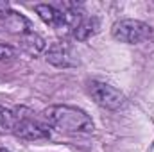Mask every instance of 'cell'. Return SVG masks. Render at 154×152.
Segmentation results:
<instances>
[{
	"mask_svg": "<svg viewBox=\"0 0 154 152\" xmlns=\"http://www.w3.org/2000/svg\"><path fill=\"white\" fill-rule=\"evenodd\" d=\"M43 120L48 127L66 134H90L95 129L91 118L82 109L66 104L48 106L43 109Z\"/></svg>",
	"mask_w": 154,
	"mask_h": 152,
	"instance_id": "6da1fadb",
	"label": "cell"
},
{
	"mask_svg": "<svg viewBox=\"0 0 154 152\" xmlns=\"http://www.w3.org/2000/svg\"><path fill=\"white\" fill-rule=\"evenodd\" d=\"M14 113V131L13 134L22 138V140H29V141H36V140H47L50 138V129L47 123H41L34 113L27 108H18Z\"/></svg>",
	"mask_w": 154,
	"mask_h": 152,
	"instance_id": "7a4b0ae2",
	"label": "cell"
},
{
	"mask_svg": "<svg viewBox=\"0 0 154 152\" xmlns=\"http://www.w3.org/2000/svg\"><path fill=\"white\" fill-rule=\"evenodd\" d=\"M88 93L97 106L109 109V111H120L127 106L125 95L120 90H116L115 86L102 82V81H90L88 82Z\"/></svg>",
	"mask_w": 154,
	"mask_h": 152,
	"instance_id": "3957f363",
	"label": "cell"
},
{
	"mask_svg": "<svg viewBox=\"0 0 154 152\" xmlns=\"http://www.w3.org/2000/svg\"><path fill=\"white\" fill-rule=\"evenodd\" d=\"M111 36L120 43L140 45V43L152 38V27L145 22H140V20H131V18L120 20V22L113 23Z\"/></svg>",
	"mask_w": 154,
	"mask_h": 152,
	"instance_id": "277c9868",
	"label": "cell"
},
{
	"mask_svg": "<svg viewBox=\"0 0 154 152\" xmlns=\"http://www.w3.org/2000/svg\"><path fill=\"white\" fill-rule=\"evenodd\" d=\"M47 63H50L56 68H70L77 65V57L74 54V48L66 41H56L47 50Z\"/></svg>",
	"mask_w": 154,
	"mask_h": 152,
	"instance_id": "5b68a950",
	"label": "cell"
},
{
	"mask_svg": "<svg viewBox=\"0 0 154 152\" xmlns=\"http://www.w3.org/2000/svg\"><path fill=\"white\" fill-rule=\"evenodd\" d=\"M99 31V20L95 16H82L75 27L72 29V36L77 41H86Z\"/></svg>",
	"mask_w": 154,
	"mask_h": 152,
	"instance_id": "8992f818",
	"label": "cell"
},
{
	"mask_svg": "<svg viewBox=\"0 0 154 152\" xmlns=\"http://www.w3.org/2000/svg\"><path fill=\"white\" fill-rule=\"evenodd\" d=\"M20 47L27 52V54H32V56H36L39 54L43 48H45V39L41 38L39 34L36 32H27V34H23L22 38H20Z\"/></svg>",
	"mask_w": 154,
	"mask_h": 152,
	"instance_id": "52a82bcc",
	"label": "cell"
},
{
	"mask_svg": "<svg viewBox=\"0 0 154 152\" xmlns=\"http://www.w3.org/2000/svg\"><path fill=\"white\" fill-rule=\"evenodd\" d=\"M4 25L9 29V31H14V32H20L22 36L23 34H27V32H31V23H29V20L27 18H23L22 14H18V13H11V16L7 18V20H4Z\"/></svg>",
	"mask_w": 154,
	"mask_h": 152,
	"instance_id": "ba28073f",
	"label": "cell"
},
{
	"mask_svg": "<svg viewBox=\"0 0 154 152\" xmlns=\"http://www.w3.org/2000/svg\"><path fill=\"white\" fill-rule=\"evenodd\" d=\"M14 113L0 106V134H13L14 131Z\"/></svg>",
	"mask_w": 154,
	"mask_h": 152,
	"instance_id": "9c48e42d",
	"label": "cell"
},
{
	"mask_svg": "<svg viewBox=\"0 0 154 152\" xmlns=\"http://www.w3.org/2000/svg\"><path fill=\"white\" fill-rule=\"evenodd\" d=\"M14 54H16V50H14L13 47L0 43V61H4V59H11V57H14Z\"/></svg>",
	"mask_w": 154,
	"mask_h": 152,
	"instance_id": "30bf717a",
	"label": "cell"
},
{
	"mask_svg": "<svg viewBox=\"0 0 154 152\" xmlns=\"http://www.w3.org/2000/svg\"><path fill=\"white\" fill-rule=\"evenodd\" d=\"M11 13H13V9H11V5H9L7 2H4V0H0V20H7V18L11 16Z\"/></svg>",
	"mask_w": 154,
	"mask_h": 152,
	"instance_id": "8fae6325",
	"label": "cell"
},
{
	"mask_svg": "<svg viewBox=\"0 0 154 152\" xmlns=\"http://www.w3.org/2000/svg\"><path fill=\"white\" fill-rule=\"evenodd\" d=\"M0 152H11V150H7V149H0Z\"/></svg>",
	"mask_w": 154,
	"mask_h": 152,
	"instance_id": "7c38bea8",
	"label": "cell"
}]
</instances>
